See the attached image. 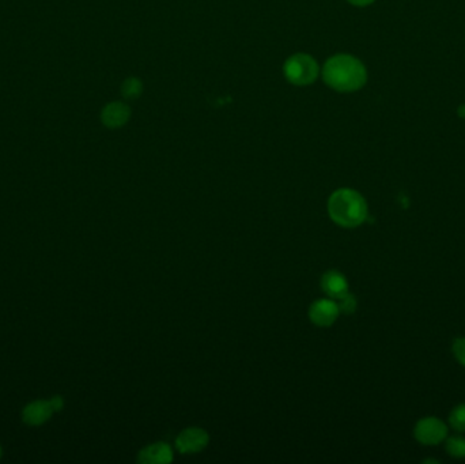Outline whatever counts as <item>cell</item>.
Instances as JSON below:
<instances>
[{"instance_id":"obj_1","label":"cell","mask_w":465,"mask_h":464,"mask_svg":"<svg viewBox=\"0 0 465 464\" xmlns=\"http://www.w3.org/2000/svg\"><path fill=\"white\" fill-rule=\"evenodd\" d=\"M321 77L328 88L339 93H354L361 90L368 81V71L364 63L352 55L339 54L324 63Z\"/></svg>"},{"instance_id":"obj_2","label":"cell","mask_w":465,"mask_h":464,"mask_svg":"<svg viewBox=\"0 0 465 464\" xmlns=\"http://www.w3.org/2000/svg\"><path fill=\"white\" fill-rule=\"evenodd\" d=\"M328 214L341 227H357L368 218V203L355 189H336L328 199Z\"/></svg>"},{"instance_id":"obj_3","label":"cell","mask_w":465,"mask_h":464,"mask_svg":"<svg viewBox=\"0 0 465 464\" xmlns=\"http://www.w3.org/2000/svg\"><path fill=\"white\" fill-rule=\"evenodd\" d=\"M283 75L294 86H309L320 75V65L308 54H294L283 64Z\"/></svg>"},{"instance_id":"obj_4","label":"cell","mask_w":465,"mask_h":464,"mask_svg":"<svg viewBox=\"0 0 465 464\" xmlns=\"http://www.w3.org/2000/svg\"><path fill=\"white\" fill-rule=\"evenodd\" d=\"M448 434L446 425L434 417L421 419L415 426V437L425 445H437Z\"/></svg>"},{"instance_id":"obj_5","label":"cell","mask_w":465,"mask_h":464,"mask_svg":"<svg viewBox=\"0 0 465 464\" xmlns=\"http://www.w3.org/2000/svg\"><path fill=\"white\" fill-rule=\"evenodd\" d=\"M210 442V435L202 428H186L176 438V448L181 454H196Z\"/></svg>"},{"instance_id":"obj_6","label":"cell","mask_w":465,"mask_h":464,"mask_svg":"<svg viewBox=\"0 0 465 464\" xmlns=\"http://www.w3.org/2000/svg\"><path fill=\"white\" fill-rule=\"evenodd\" d=\"M341 314L338 303L334 298H321L316 300L309 308V317L313 324L318 327L332 326Z\"/></svg>"},{"instance_id":"obj_7","label":"cell","mask_w":465,"mask_h":464,"mask_svg":"<svg viewBox=\"0 0 465 464\" xmlns=\"http://www.w3.org/2000/svg\"><path fill=\"white\" fill-rule=\"evenodd\" d=\"M131 119V108L123 101L109 102L101 112V122L112 129L122 128Z\"/></svg>"},{"instance_id":"obj_8","label":"cell","mask_w":465,"mask_h":464,"mask_svg":"<svg viewBox=\"0 0 465 464\" xmlns=\"http://www.w3.org/2000/svg\"><path fill=\"white\" fill-rule=\"evenodd\" d=\"M56 411L52 399L51 401H35L31 403L25 407L22 418L24 422L31 425V426H38L45 424L51 415Z\"/></svg>"},{"instance_id":"obj_9","label":"cell","mask_w":465,"mask_h":464,"mask_svg":"<svg viewBox=\"0 0 465 464\" xmlns=\"http://www.w3.org/2000/svg\"><path fill=\"white\" fill-rule=\"evenodd\" d=\"M139 463L142 464H169L173 462V451L172 448L163 442L158 441L145 447L139 452L138 458Z\"/></svg>"},{"instance_id":"obj_10","label":"cell","mask_w":465,"mask_h":464,"mask_svg":"<svg viewBox=\"0 0 465 464\" xmlns=\"http://www.w3.org/2000/svg\"><path fill=\"white\" fill-rule=\"evenodd\" d=\"M321 289L328 297L339 300L348 293V280L341 271L329 270L321 277Z\"/></svg>"},{"instance_id":"obj_11","label":"cell","mask_w":465,"mask_h":464,"mask_svg":"<svg viewBox=\"0 0 465 464\" xmlns=\"http://www.w3.org/2000/svg\"><path fill=\"white\" fill-rule=\"evenodd\" d=\"M143 93V82L136 77L127 78L122 85V95L125 99H138Z\"/></svg>"},{"instance_id":"obj_12","label":"cell","mask_w":465,"mask_h":464,"mask_svg":"<svg viewBox=\"0 0 465 464\" xmlns=\"http://www.w3.org/2000/svg\"><path fill=\"white\" fill-rule=\"evenodd\" d=\"M446 451L453 458H465V438L463 437H452L446 442Z\"/></svg>"},{"instance_id":"obj_13","label":"cell","mask_w":465,"mask_h":464,"mask_svg":"<svg viewBox=\"0 0 465 464\" xmlns=\"http://www.w3.org/2000/svg\"><path fill=\"white\" fill-rule=\"evenodd\" d=\"M450 425L459 432H465V403L453 408L450 413Z\"/></svg>"},{"instance_id":"obj_14","label":"cell","mask_w":465,"mask_h":464,"mask_svg":"<svg viewBox=\"0 0 465 464\" xmlns=\"http://www.w3.org/2000/svg\"><path fill=\"white\" fill-rule=\"evenodd\" d=\"M338 301H339L338 305H339L341 313H344V314H352L357 310V307H358L355 296H352L350 293L344 294Z\"/></svg>"},{"instance_id":"obj_15","label":"cell","mask_w":465,"mask_h":464,"mask_svg":"<svg viewBox=\"0 0 465 464\" xmlns=\"http://www.w3.org/2000/svg\"><path fill=\"white\" fill-rule=\"evenodd\" d=\"M453 354L465 367V338H459L453 343Z\"/></svg>"},{"instance_id":"obj_16","label":"cell","mask_w":465,"mask_h":464,"mask_svg":"<svg viewBox=\"0 0 465 464\" xmlns=\"http://www.w3.org/2000/svg\"><path fill=\"white\" fill-rule=\"evenodd\" d=\"M347 1L352 6H357V7H366V6L373 4L375 0H347Z\"/></svg>"},{"instance_id":"obj_17","label":"cell","mask_w":465,"mask_h":464,"mask_svg":"<svg viewBox=\"0 0 465 464\" xmlns=\"http://www.w3.org/2000/svg\"><path fill=\"white\" fill-rule=\"evenodd\" d=\"M457 113H459V116H460V118H465V105H462V106L459 108Z\"/></svg>"},{"instance_id":"obj_18","label":"cell","mask_w":465,"mask_h":464,"mask_svg":"<svg viewBox=\"0 0 465 464\" xmlns=\"http://www.w3.org/2000/svg\"><path fill=\"white\" fill-rule=\"evenodd\" d=\"M0 458H1V448H0Z\"/></svg>"}]
</instances>
